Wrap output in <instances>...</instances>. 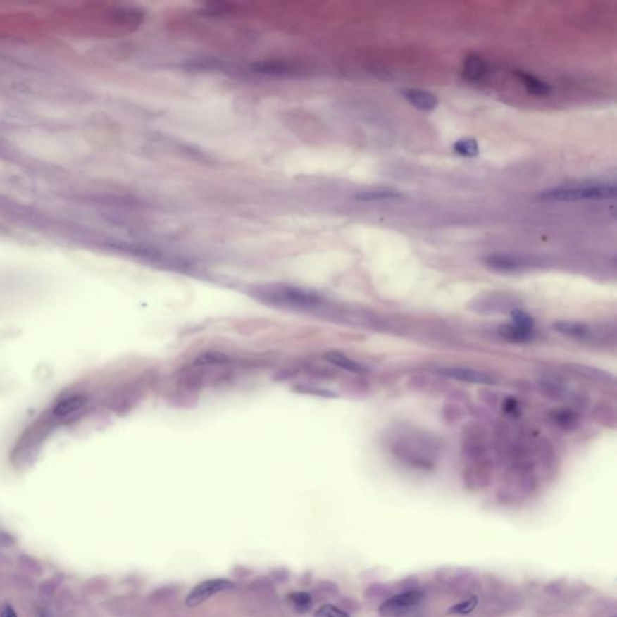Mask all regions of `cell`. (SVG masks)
<instances>
[{
  "label": "cell",
  "mask_w": 617,
  "mask_h": 617,
  "mask_svg": "<svg viewBox=\"0 0 617 617\" xmlns=\"http://www.w3.org/2000/svg\"><path fill=\"white\" fill-rule=\"evenodd\" d=\"M234 587L233 582L227 579H211L203 581L197 585L191 592L188 593L185 603L189 608H194L198 605L203 604L204 602L210 599L211 597L218 593L225 592Z\"/></svg>",
  "instance_id": "7"
},
{
  "label": "cell",
  "mask_w": 617,
  "mask_h": 617,
  "mask_svg": "<svg viewBox=\"0 0 617 617\" xmlns=\"http://www.w3.org/2000/svg\"><path fill=\"white\" fill-rule=\"evenodd\" d=\"M256 298L268 305L298 313H327V301L318 293L289 285H273L256 291Z\"/></svg>",
  "instance_id": "1"
},
{
  "label": "cell",
  "mask_w": 617,
  "mask_h": 617,
  "mask_svg": "<svg viewBox=\"0 0 617 617\" xmlns=\"http://www.w3.org/2000/svg\"><path fill=\"white\" fill-rule=\"evenodd\" d=\"M478 602H479L478 601V597H470L467 601L462 602V603H459V604L451 606L450 609H449V613H454V615H468V613H470L471 611H474L476 605H478Z\"/></svg>",
  "instance_id": "23"
},
{
  "label": "cell",
  "mask_w": 617,
  "mask_h": 617,
  "mask_svg": "<svg viewBox=\"0 0 617 617\" xmlns=\"http://www.w3.org/2000/svg\"><path fill=\"white\" fill-rule=\"evenodd\" d=\"M1 617H18L17 616L16 611L10 606V605H5L3 610H1Z\"/></svg>",
  "instance_id": "27"
},
{
  "label": "cell",
  "mask_w": 617,
  "mask_h": 617,
  "mask_svg": "<svg viewBox=\"0 0 617 617\" xmlns=\"http://www.w3.org/2000/svg\"><path fill=\"white\" fill-rule=\"evenodd\" d=\"M401 94L409 104L413 105V108L421 110V111H433L438 108V96L427 89L406 88L401 92Z\"/></svg>",
  "instance_id": "11"
},
{
  "label": "cell",
  "mask_w": 617,
  "mask_h": 617,
  "mask_svg": "<svg viewBox=\"0 0 617 617\" xmlns=\"http://www.w3.org/2000/svg\"><path fill=\"white\" fill-rule=\"evenodd\" d=\"M571 368H573V373H575L576 375L593 380L596 382L609 384V382H613V380H615V378L611 374H609V373L599 370L597 368L585 367V366H571Z\"/></svg>",
  "instance_id": "17"
},
{
  "label": "cell",
  "mask_w": 617,
  "mask_h": 617,
  "mask_svg": "<svg viewBox=\"0 0 617 617\" xmlns=\"http://www.w3.org/2000/svg\"><path fill=\"white\" fill-rule=\"evenodd\" d=\"M401 196V192L392 188H376V189L359 192L356 196V199L359 201H392Z\"/></svg>",
  "instance_id": "16"
},
{
  "label": "cell",
  "mask_w": 617,
  "mask_h": 617,
  "mask_svg": "<svg viewBox=\"0 0 617 617\" xmlns=\"http://www.w3.org/2000/svg\"><path fill=\"white\" fill-rule=\"evenodd\" d=\"M516 301L505 293H485L471 299L468 308L480 315H498L511 313L516 308Z\"/></svg>",
  "instance_id": "5"
},
{
  "label": "cell",
  "mask_w": 617,
  "mask_h": 617,
  "mask_svg": "<svg viewBox=\"0 0 617 617\" xmlns=\"http://www.w3.org/2000/svg\"><path fill=\"white\" fill-rule=\"evenodd\" d=\"M228 361H230V359L225 354L218 352V351H208V352H205V354L198 356L196 361H194V364L198 366V367H206V366L225 364V363H228Z\"/></svg>",
  "instance_id": "20"
},
{
  "label": "cell",
  "mask_w": 617,
  "mask_h": 617,
  "mask_svg": "<svg viewBox=\"0 0 617 617\" xmlns=\"http://www.w3.org/2000/svg\"><path fill=\"white\" fill-rule=\"evenodd\" d=\"M515 75H516L517 80H520L522 85L525 86L527 92L530 93V94L544 96H549L552 92L551 85L545 82L544 80L539 79L538 76L523 70L515 71Z\"/></svg>",
  "instance_id": "13"
},
{
  "label": "cell",
  "mask_w": 617,
  "mask_h": 617,
  "mask_svg": "<svg viewBox=\"0 0 617 617\" xmlns=\"http://www.w3.org/2000/svg\"><path fill=\"white\" fill-rule=\"evenodd\" d=\"M611 617H616V616H611Z\"/></svg>",
  "instance_id": "28"
},
{
  "label": "cell",
  "mask_w": 617,
  "mask_h": 617,
  "mask_svg": "<svg viewBox=\"0 0 617 617\" xmlns=\"http://www.w3.org/2000/svg\"><path fill=\"white\" fill-rule=\"evenodd\" d=\"M616 193V185L610 182L563 185L544 189L539 194V199L547 203L603 201L615 199Z\"/></svg>",
  "instance_id": "2"
},
{
  "label": "cell",
  "mask_w": 617,
  "mask_h": 617,
  "mask_svg": "<svg viewBox=\"0 0 617 617\" xmlns=\"http://www.w3.org/2000/svg\"><path fill=\"white\" fill-rule=\"evenodd\" d=\"M393 454L413 467L430 468L438 459L439 447L432 437L425 433L401 435L393 444Z\"/></svg>",
  "instance_id": "3"
},
{
  "label": "cell",
  "mask_w": 617,
  "mask_h": 617,
  "mask_svg": "<svg viewBox=\"0 0 617 617\" xmlns=\"http://www.w3.org/2000/svg\"><path fill=\"white\" fill-rule=\"evenodd\" d=\"M297 392L304 393V394H313V396L320 397H334L335 394L332 392H328L322 388L310 387V386H297Z\"/></svg>",
  "instance_id": "25"
},
{
  "label": "cell",
  "mask_w": 617,
  "mask_h": 617,
  "mask_svg": "<svg viewBox=\"0 0 617 617\" xmlns=\"http://www.w3.org/2000/svg\"><path fill=\"white\" fill-rule=\"evenodd\" d=\"M510 316L513 318V325H516L520 328L523 330H534V320L533 317L528 313L522 311L521 308H513L510 313Z\"/></svg>",
  "instance_id": "22"
},
{
  "label": "cell",
  "mask_w": 617,
  "mask_h": 617,
  "mask_svg": "<svg viewBox=\"0 0 617 617\" xmlns=\"http://www.w3.org/2000/svg\"><path fill=\"white\" fill-rule=\"evenodd\" d=\"M552 327L557 333L567 337V338L574 339V340L587 342V340H591L597 337V330H593L592 325L585 323V322L562 320V321L555 322Z\"/></svg>",
  "instance_id": "10"
},
{
  "label": "cell",
  "mask_w": 617,
  "mask_h": 617,
  "mask_svg": "<svg viewBox=\"0 0 617 617\" xmlns=\"http://www.w3.org/2000/svg\"><path fill=\"white\" fill-rule=\"evenodd\" d=\"M315 617H350L345 611L334 605L327 604L321 606L315 613Z\"/></svg>",
  "instance_id": "24"
},
{
  "label": "cell",
  "mask_w": 617,
  "mask_h": 617,
  "mask_svg": "<svg viewBox=\"0 0 617 617\" xmlns=\"http://www.w3.org/2000/svg\"><path fill=\"white\" fill-rule=\"evenodd\" d=\"M454 151L459 156L473 158L480 154L479 144L475 139H459L454 144Z\"/></svg>",
  "instance_id": "19"
},
{
  "label": "cell",
  "mask_w": 617,
  "mask_h": 617,
  "mask_svg": "<svg viewBox=\"0 0 617 617\" xmlns=\"http://www.w3.org/2000/svg\"><path fill=\"white\" fill-rule=\"evenodd\" d=\"M437 373L442 378L455 380L464 384L482 385V386L496 384V379L492 375H490L486 371L474 368L447 366V367L439 368L437 369Z\"/></svg>",
  "instance_id": "6"
},
{
  "label": "cell",
  "mask_w": 617,
  "mask_h": 617,
  "mask_svg": "<svg viewBox=\"0 0 617 617\" xmlns=\"http://www.w3.org/2000/svg\"><path fill=\"white\" fill-rule=\"evenodd\" d=\"M87 403L88 398L82 393H71L63 396L54 403L52 413L56 418L69 420L82 413Z\"/></svg>",
  "instance_id": "8"
},
{
  "label": "cell",
  "mask_w": 617,
  "mask_h": 617,
  "mask_svg": "<svg viewBox=\"0 0 617 617\" xmlns=\"http://www.w3.org/2000/svg\"><path fill=\"white\" fill-rule=\"evenodd\" d=\"M422 599V593L420 591H408L389 598L381 604L379 613L384 616L398 615L404 613L405 610L410 609L413 605H416Z\"/></svg>",
  "instance_id": "9"
},
{
  "label": "cell",
  "mask_w": 617,
  "mask_h": 617,
  "mask_svg": "<svg viewBox=\"0 0 617 617\" xmlns=\"http://www.w3.org/2000/svg\"><path fill=\"white\" fill-rule=\"evenodd\" d=\"M325 359L327 362L333 364L334 367L342 369V370L354 373V374H363L367 373L368 368L362 364V363L351 359L349 356L339 352V351H330L325 355Z\"/></svg>",
  "instance_id": "12"
},
{
  "label": "cell",
  "mask_w": 617,
  "mask_h": 617,
  "mask_svg": "<svg viewBox=\"0 0 617 617\" xmlns=\"http://www.w3.org/2000/svg\"><path fill=\"white\" fill-rule=\"evenodd\" d=\"M482 263L485 267L501 274H515L521 271L530 270L539 266L537 259L527 256L508 254V252H493L484 256Z\"/></svg>",
  "instance_id": "4"
},
{
  "label": "cell",
  "mask_w": 617,
  "mask_h": 617,
  "mask_svg": "<svg viewBox=\"0 0 617 617\" xmlns=\"http://www.w3.org/2000/svg\"><path fill=\"white\" fill-rule=\"evenodd\" d=\"M498 334L506 342H528L535 337L534 330H523L516 325H503L498 328Z\"/></svg>",
  "instance_id": "15"
},
{
  "label": "cell",
  "mask_w": 617,
  "mask_h": 617,
  "mask_svg": "<svg viewBox=\"0 0 617 617\" xmlns=\"http://www.w3.org/2000/svg\"><path fill=\"white\" fill-rule=\"evenodd\" d=\"M487 70V66L484 59L478 54H469L463 66V75L469 81H478L482 79Z\"/></svg>",
  "instance_id": "14"
},
{
  "label": "cell",
  "mask_w": 617,
  "mask_h": 617,
  "mask_svg": "<svg viewBox=\"0 0 617 617\" xmlns=\"http://www.w3.org/2000/svg\"><path fill=\"white\" fill-rule=\"evenodd\" d=\"M552 418L556 425L563 430H574L579 425L580 417L573 410L561 409L552 413Z\"/></svg>",
  "instance_id": "18"
},
{
  "label": "cell",
  "mask_w": 617,
  "mask_h": 617,
  "mask_svg": "<svg viewBox=\"0 0 617 617\" xmlns=\"http://www.w3.org/2000/svg\"><path fill=\"white\" fill-rule=\"evenodd\" d=\"M503 408H504L505 413H510V415H516V413H520V404L515 398H506Z\"/></svg>",
  "instance_id": "26"
},
{
  "label": "cell",
  "mask_w": 617,
  "mask_h": 617,
  "mask_svg": "<svg viewBox=\"0 0 617 617\" xmlns=\"http://www.w3.org/2000/svg\"><path fill=\"white\" fill-rule=\"evenodd\" d=\"M289 599L292 602L293 606H294V609L298 613H308V610L311 609V606H313V599H311L310 594H308L306 592L293 593V594L289 596Z\"/></svg>",
  "instance_id": "21"
}]
</instances>
